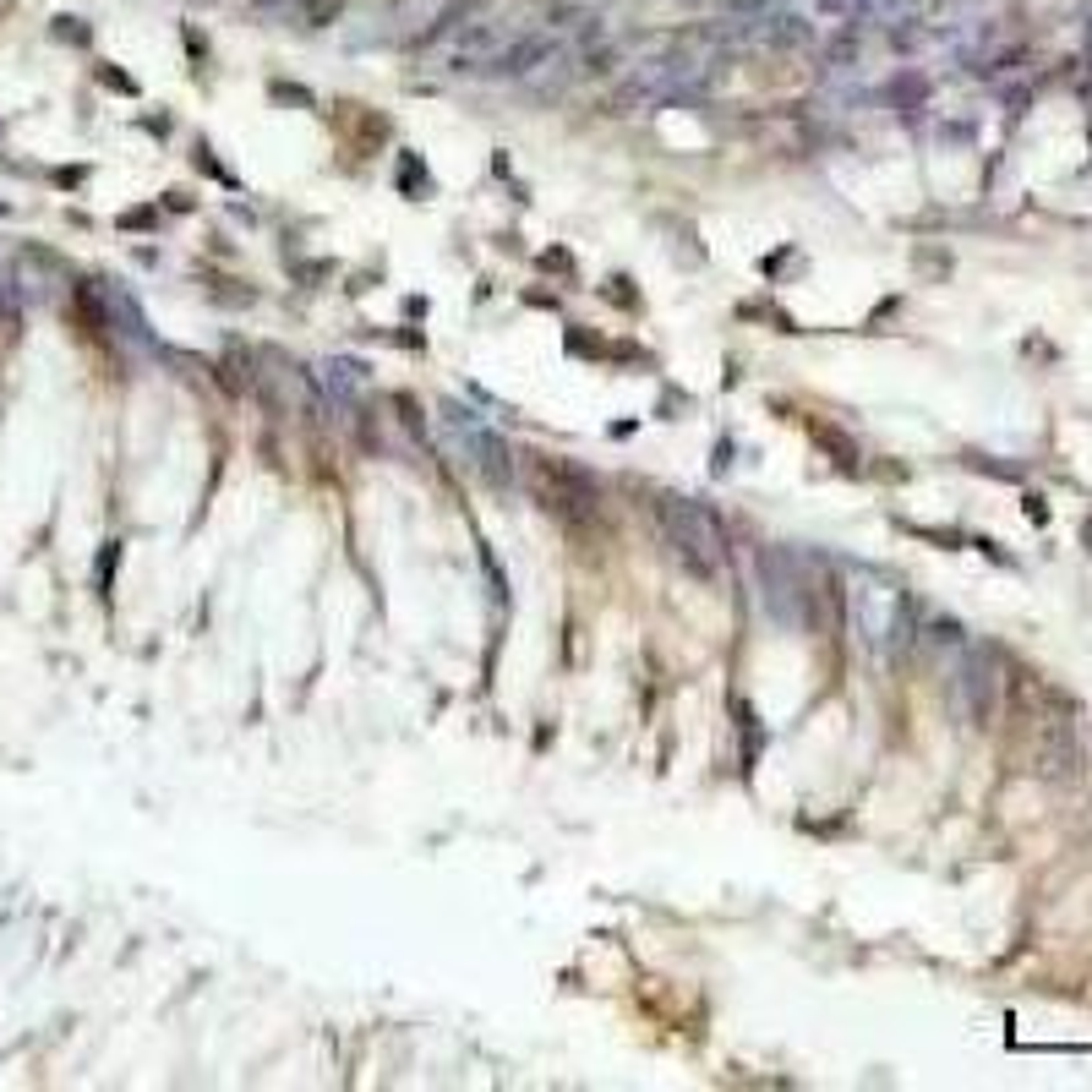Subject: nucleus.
Wrapping results in <instances>:
<instances>
[{
	"label": "nucleus",
	"instance_id": "obj_5",
	"mask_svg": "<svg viewBox=\"0 0 1092 1092\" xmlns=\"http://www.w3.org/2000/svg\"><path fill=\"white\" fill-rule=\"evenodd\" d=\"M443 426L454 432V448L465 454V465H470L487 487H508V475H514V465H508V448L497 443V437L481 426V420L470 416V410H459V404H443Z\"/></svg>",
	"mask_w": 1092,
	"mask_h": 1092
},
{
	"label": "nucleus",
	"instance_id": "obj_3",
	"mask_svg": "<svg viewBox=\"0 0 1092 1092\" xmlns=\"http://www.w3.org/2000/svg\"><path fill=\"white\" fill-rule=\"evenodd\" d=\"M951 699H956L961 722L989 726L1000 699H1005V661L989 645H961L956 667H951Z\"/></svg>",
	"mask_w": 1092,
	"mask_h": 1092
},
{
	"label": "nucleus",
	"instance_id": "obj_1",
	"mask_svg": "<svg viewBox=\"0 0 1092 1092\" xmlns=\"http://www.w3.org/2000/svg\"><path fill=\"white\" fill-rule=\"evenodd\" d=\"M759 579H765L771 618L787 622V628H808V622H814V601H836V590L825 579L820 557L787 552V546H771V552L759 557Z\"/></svg>",
	"mask_w": 1092,
	"mask_h": 1092
},
{
	"label": "nucleus",
	"instance_id": "obj_2",
	"mask_svg": "<svg viewBox=\"0 0 1092 1092\" xmlns=\"http://www.w3.org/2000/svg\"><path fill=\"white\" fill-rule=\"evenodd\" d=\"M655 514H661V536H667L673 557L694 573V579H722V569H726V530H722V520H716L705 503H694V497H661Z\"/></svg>",
	"mask_w": 1092,
	"mask_h": 1092
},
{
	"label": "nucleus",
	"instance_id": "obj_4",
	"mask_svg": "<svg viewBox=\"0 0 1092 1092\" xmlns=\"http://www.w3.org/2000/svg\"><path fill=\"white\" fill-rule=\"evenodd\" d=\"M847 596H852L857 634L869 639L874 650H896V645H907L912 639V606H907V596H902L896 585L874 579V573H857Z\"/></svg>",
	"mask_w": 1092,
	"mask_h": 1092
}]
</instances>
